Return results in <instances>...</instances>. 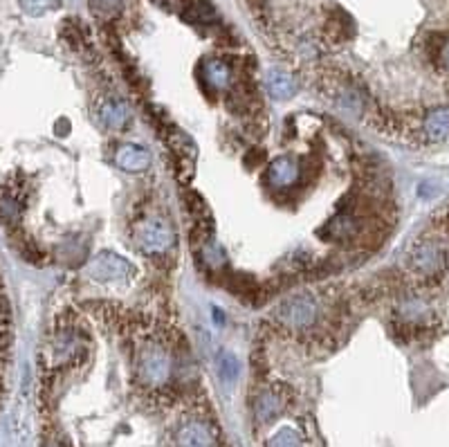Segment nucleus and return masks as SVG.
Returning a JSON list of instances; mask_svg holds the SVG:
<instances>
[{
  "instance_id": "obj_1",
  "label": "nucleus",
  "mask_w": 449,
  "mask_h": 447,
  "mask_svg": "<svg viewBox=\"0 0 449 447\" xmlns=\"http://www.w3.org/2000/svg\"><path fill=\"white\" fill-rule=\"evenodd\" d=\"M449 265L447 250L436 240H420L407 254V270L418 281H438Z\"/></svg>"
},
{
  "instance_id": "obj_2",
  "label": "nucleus",
  "mask_w": 449,
  "mask_h": 447,
  "mask_svg": "<svg viewBox=\"0 0 449 447\" xmlns=\"http://www.w3.org/2000/svg\"><path fill=\"white\" fill-rule=\"evenodd\" d=\"M274 315L286 328L294 330V333H305V330H310L317 324L319 303L310 295H297V297L281 301L276 306Z\"/></svg>"
},
{
  "instance_id": "obj_3",
  "label": "nucleus",
  "mask_w": 449,
  "mask_h": 447,
  "mask_svg": "<svg viewBox=\"0 0 449 447\" xmlns=\"http://www.w3.org/2000/svg\"><path fill=\"white\" fill-rule=\"evenodd\" d=\"M171 355L162 344L148 342L137 355V376L148 387H162L171 376Z\"/></svg>"
},
{
  "instance_id": "obj_4",
  "label": "nucleus",
  "mask_w": 449,
  "mask_h": 447,
  "mask_svg": "<svg viewBox=\"0 0 449 447\" xmlns=\"http://www.w3.org/2000/svg\"><path fill=\"white\" fill-rule=\"evenodd\" d=\"M135 243L144 254H162L169 248H173L175 234L166 223L151 219L135 229Z\"/></svg>"
},
{
  "instance_id": "obj_5",
  "label": "nucleus",
  "mask_w": 449,
  "mask_h": 447,
  "mask_svg": "<svg viewBox=\"0 0 449 447\" xmlns=\"http://www.w3.org/2000/svg\"><path fill=\"white\" fill-rule=\"evenodd\" d=\"M133 267L126 259H122L115 252H101L95 257L93 265H90V277L99 284H112V281H126L131 279Z\"/></svg>"
},
{
  "instance_id": "obj_6",
  "label": "nucleus",
  "mask_w": 449,
  "mask_h": 447,
  "mask_svg": "<svg viewBox=\"0 0 449 447\" xmlns=\"http://www.w3.org/2000/svg\"><path fill=\"white\" fill-rule=\"evenodd\" d=\"M175 445L177 447H216L218 439L216 431L204 423V420H187L175 431Z\"/></svg>"
},
{
  "instance_id": "obj_7",
  "label": "nucleus",
  "mask_w": 449,
  "mask_h": 447,
  "mask_svg": "<svg viewBox=\"0 0 449 447\" xmlns=\"http://www.w3.org/2000/svg\"><path fill=\"white\" fill-rule=\"evenodd\" d=\"M299 175H301L299 160L292 156H281L269 162V167H267V180L276 189L292 187L299 180Z\"/></svg>"
},
{
  "instance_id": "obj_8",
  "label": "nucleus",
  "mask_w": 449,
  "mask_h": 447,
  "mask_svg": "<svg viewBox=\"0 0 449 447\" xmlns=\"http://www.w3.org/2000/svg\"><path fill=\"white\" fill-rule=\"evenodd\" d=\"M420 135L427 142H443L449 137V106L431 108L425 117H422Z\"/></svg>"
},
{
  "instance_id": "obj_9",
  "label": "nucleus",
  "mask_w": 449,
  "mask_h": 447,
  "mask_svg": "<svg viewBox=\"0 0 449 447\" xmlns=\"http://www.w3.org/2000/svg\"><path fill=\"white\" fill-rule=\"evenodd\" d=\"M97 117L106 129L122 131L131 122V112H128L126 104L119 99H101L97 104Z\"/></svg>"
},
{
  "instance_id": "obj_10",
  "label": "nucleus",
  "mask_w": 449,
  "mask_h": 447,
  "mask_svg": "<svg viewBox=\"0 0 449 447\" xmlns=\"http://www.w3.org/2000/svg\"><path fill=\"white\" fill-rule=\"evenodd\" d=\"M115 162H117L119 169L128 173H142L151 167V156L146 149L137 144H124L115 153Z\"/></svg>"
},
{
  "instance_id": "obj_11",
  "label": "nucleus",
  "mask_w": 449,
  "mask_h": 447,
  "mask_svg": "<svg viewBox=\"0 0 449 447\" xmlns=\"http://www.w3.org/2000/svg\"><path fill=\"white\" fill-rule=\"evenodd\" d=\"M265 83H267L269 95H272L274 99H290V97L297 95V91H299L297 81H294L290 74H286V72H276V70L267 72Z\"/></svg>"
},
{
  "instance_id": "obj_12",
  "label": "nucleus",
  "mask_w": 449,
  "mask_h": 447,
  "mask_svg": "<svg viewBox=\"0 0 449 447\" xmlns=\"http://www.w3.org/2000/svg\"><path fill=\"white\" fill-rule=\"evenodd\" d=\"M281 410H284V400H281L279 391L274 389H265L259 398H256V418L261 420V423H267V420H272Z\"/></svg>"
},
{
  "instance_id": "obj_13",
  "label": "nucleus",
  "mask_w": 449,
  "mask_h": 447,
  "mask_svg": "<svg viewBox=\"0 0 449 447\" xmlns=\"http://www.w3.org/2000/svg\"><path fill=\"white\" fill-rule=\"evenodd\" d=\"M328 238L332 240H349L357 234V223L351 214H337L328 225Z\"/></svg>"
},
{
  "instance_id": "obj_14",
  "label": "nucleus",
  "mask_w": 449,
  "mask_h": 447,
  "mask_svg": "<svg viewBox=\"0 0 449 447\" xmlns=\"http://www.w3.org/2000/svg\"><path fill=\"white\" fill-rule=\"evenodd\" d=\"M204 76H207V81L216 88H227L229 81H232V70L225 61L221 59H211L204 63Z\"/></svg>"
},
{
  "instance_id": "obj_15",
  "label": "nucleus",
  "mask_w": 449,
  "mask_h": 447,
  "mask_svg": "<svg viewBox=\"0 0 449 447\" xmlns=\"http://www.w3.org/2000/svg\"><path fill=\"white\" fill-rule=\"evenodd\" d=\"M269 447H303V436L297 429L284 427L269 439Z\"/></svg>"
},
{
  "instance_id": "obj_16",
  "label": "nucleus",
  "mask_w": 449,
  "mask_h": 447,
  "mask_svg": "<svg viewBox=\"0 0 449 447\" xmlns=\"http://www.w3.org/2000/svg\"><path fill=\"white\" fill-rule=\"evenodd\" d=\"M90 7L99 18H115L122 9V0H90Z\"/></svg>"
},
{
  "instance_id": "obj_17",
  "label": "nucleus",
  "mask_w": 449,
  "mask_h": 447,
  "mask_svg": "<svg viewBox=\"0 0 449 447\" xmlns=\"http://www.w3.org/2000/svg\"><path fill=\"white\" fill-rule=\"evenodd\" d=\"M18 3L32 16H41L45 11H52L59 7V0H18Z\"/></svg>"
},
{
  "instance_id": "obj_18",
  "label": "nucleus",
  "mask_w": 449,
  "mask_h": 447,
  "mask_svg": "<svg viewBox=\"0 0 449 447\" xmlns=\"http://www.w3.org/2000/svg\"><path fill=\"white\" fill-rule=\"evenodd\" d=\"M189 21H211L214 18V9L209 5H204V3H196L191 9H187V14H185Z\"/></svg>"
},
{
  "instance_id": "obj_19",
  "label": "nucleus",
  "mask_w": 449,
  "mask_h": 447,
  "mask_svg": "<svg viewBox=\"0 0 449 447\" xmlns=\"http://www.w3.org/2000/svg\"><path fill=\"white\" fill-rule=\"evenodd\" d=\"M221 373L229 380V378H234L236 373H238V362L234 360L232 355L229 353H225V355H221Z\"/></svg>"
},
{
  "instance_id": "obj_20",
  "label": "nucleus",
  "mask_w": 449,
  "mask_h": 447,
  "mask_svg": "<svg viewBox=\"0 0 449 447\" xmlns=\"http://www.w3.org/2000/svg\"><path fill=\"white\" fill-rule=\"evenodd\" d=\"M441 61H443V66L449 70V43L443 47V52H441Z\"/></svg>"
}]
</instances>
